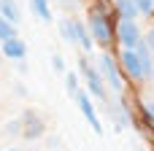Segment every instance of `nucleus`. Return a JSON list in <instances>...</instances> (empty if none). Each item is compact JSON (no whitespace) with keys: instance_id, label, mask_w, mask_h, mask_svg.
<instances>
[{"instance_id":"21","label":"nucleus","mask_w":154,"mask_h":151,"mask_svg":"<svg viewBox=\"0 0 154 151\" xmlns=\"http://www.w3.org/2000/svg\"><path fill=\"white\" fill-rule=\"evenodd\" d=\"M8 151H16V149H8Z\"/></svg>"},{"instance_id":"17","label":"nucleus","mask_w":154,"mask_h":151,"mask_svg":"<svg viewBox=\"0 0 154 151\" xmlns=\"http://www.w3.org/2000/svg\"><path fill=\"white\" fill-rule=\"evenodd\" d=\"M135 5H138L141 14H152L154 11V0H135Z\"/></svg>"},{"instance_id":"10","label":"nucleus","mask_w":154,"mask_h":151,"mask_svg":"<svg viewBox=\"0 0 154 151\" xmlns=\"http://www.w3.org/2000/svg\"><path fill=\"white\" fill-rule=\"evenodd\" d=\"M116 14H119V19H135L141 11H138L135 0H116Z\"/></svg>"},{"instance_id":"7","label":"nucleus","mask_w":154,"mask_h":151,"mask_svg":"<svg viewBox=\"0 0 154 151\" xmlns=\"http://www.w3.org/2000/svg\"><path fill=\"white\" fill-rule=\"evenodd\" d=\"M43 132H46L43 119H41L35 111H24V113H22V138L35 140V138H41Z\"/></svg>"},{"instance_id":"13","label":"nucleus","mask_w":154,"mask_h":151,"mask_svg":"<svg viewBox=\"0 0 154 151\" xmlns=\"http://www.w3.org/2000/svg\"><path fill=\"white\" fill-rule=\"evenodd\" d=\"M14 35H16V24L8 22V19L0 14V41H8V38H14Z\"/></svg>"},{"instance_id":"2","label":"nucleus","mask_w":154,"mask_h":151,"mask_svg":"<svg viewBox=\"0 0 154 151\" xmlns=\"http://www.w3.org/2000/svg\"><path fill=\"white\" fill-rule=\"evenodd\" d=\"M122 68L127 70V76H130V78L143 81V78L154 70V62H146L135 49H125V51H122Z\"/></svg>"},{"instance_id":"14","label":"nucleus","mask_w":154,"mask_h":151,"mask_svg":"<svg viewBox=\"0 0 154 151\" xmlns=\"http://www.w3.org/2000/svg\"><path fill=\"white\" fill-rule=\"evenodd\" d=\"M111 119H114L116 130H125V127H127V111H125V108H116V111H111Z\"/></svg>"},{"instance_id":"6","label":"nucleus","mask_w":154,"mask_h":151,"mask_svg":"<svg viewBox=\"0 0 154 151\" xmlns=\"http://www.w3.org/2000/svg\"><path fill=\"white\" fill-rule=\"evenodd\" d=\"M100 73H103V78L108 81V86H111L114 92H122V89H125L122 73H119V68H116V62H114L111 54H103V57H100Z\"/></svg>"},{"instance_id":"11","label":"nucleus","mask_w":154,"mask_h":151,"mask_svg":"<svg viewBox=\"0 0 154 151\" xmlns=\"http://www.w3.org/2000/svg\"><path fill=\"white\" fill-rule=\"evenodd\" d=\"M0 14H3V16L8 19V22L19 24V16H22V11H19L16 0H0Z\"/></svg>"},{"instance_id":"18","label":"nucleus","mask_w":154,"mask_h":151,"mask_svg":"<svg viewBox=\"0 0 154 151\" xmlns=\"http://www.w3.org/2000/svg\"><path fill=\"white\" fill-rule=\"evenodd\" d=\"M51 62H54V68H57V70H62V68H65V62H62V57H60V54H54V59H51Z\"/></svg>"},{"instance_id":"5","label":"nucleus","mask_w":154,"mask_h":151,"mask_svg":"<svg viewBox=\"0 0 154 151\" xmlns=\"http://www.w3.org/2000/svg\"><path fill=\"white\" fill-rule=\"evenodd\" d=\"M116 38H119V43H122L125 49H135V46L143 41L141 27L135 24V19H122L119 27H116Z\"/></svg>"},{"instance_id":"8","label":"nucleus","mask_w":154,"mask_h":151,"mask_svg":"<svg viewBox=\"0 0 154 151\" xmlns=\"http://www.w3.org/2000/svg\"><path fill=\"white\" fill-rule=\"evenodd\" d=\"M76 103H79V108H81L84 119H87V122L92 124V130L100 135V132H103V127H100V119H97V113H95V105H92L89 95H81V92H76Z\"/></svg>"},{"instance_id":"15","label":"nucleus","mask_w":154,"mask_h":151,"mask_svg":"<svg viewBox=\"0 0 154 151\" xmlns=\"http://www.w3.org/2000/svg\"><path fill=\"white\" fill-rule=\"evenodd\" d=\"M65 86H68V92L76 97V92H79V76H76V73H65Z\"/></svg>"},{"instance_id":"16","label":"nucleus","mask_w":154,"mask_h":151,"mask_svg":"<svg viewBox=\"0 0 154 151\" xmlns=\"http://www.w3.org/2000/svg\"><path fill=\"white\" fill-rule=\"evenodd\" d=\"M5 135H22V119H14L5 124Z\"/></svg>"},{"instance_id":"9","label":"nucleus","mask_w":154,"mask_h":151,"mask_svg":"<svg viewBox=\"0 0 154 151\" xmlns=\"http://www.w3.org/2000/svg\"><path fill=\"white\" fill-rule=\"evenodd\" d=\"M24 54H27V46L16 35L8 38V41H3V57H8V59H24Z\"/></svg>"},{"instance_id":"12","label":"nucleus","mask_w":154,"mask_h":151,"mask_svg":"<svg viewBox=\"0 0 154 151\" xmlns=\"http://www.w3.org/2000/svg\"><path fill=\"white\" fill-rule=\"evenodd\" d=\"M30 5H32V11L38 14V19L51 22V8H49V0H30Z\"/></svg>"},{"instance_id":"1","label":"nucleus","mask_w":154,"mask_h":151,"mask_svg":"<svg viewBox=\"0 0 154 151\" xmlns=\"http://www.w3.org/2000/svg\"><path fill=\"white\" fill-rule=\"evenodd\" d=\"M87 27H89V35H92V41L95 43H100V46H108L111 43V38H114V27H111V19L103 14V11H89V22H87Z\"/></svg>"},{"instance_id":"19","label":"nucleus","mask_w":154,"mask_h":151,"mask_svg":"<svg viewBox=\"0 0 154 151\" xmlns=\"http://www.w3.org/2000/svg\"><path fill=\"white\" fill-rule=\"evenodd\" d=\"M143 41H146V43H149V49H152V51H154V27H152V30H149V35H146V38H143Z\"/></svg>"},{"instance_id":"20","label":"nucleus","mask_w":154,"mask_h":151,"mask_svg":"<svg viewBox=\"0 0 154 151\" xmlns=\"http://www.w3.org/2000/svg\"><path fill=\"white\" fill-rule=\"evenodd\" d=\"M146 116L152 119V124H154V103H149V105H146Z\"/></svg>"},{"instance_id":"3","label":"nucleus","mask_w":154,"mask_h":151,"mask_svg":"<svg viewBox=\"0 0 154 151\" xmlns=\"http://www.w3.org/2000/svg\"><path fill=\"white\" fill-rule=\"evenodd\" d=\"M60 30H62V38H65L68 43H79L84 51L92 49V35L87 32V27H84L81 22H76V19H62Z\"/></svg>"},{"instance_id":"4","label":"nucleus","mask_w":154,"mask_h":151,"mask_svg":"<svg viewBox=\"0 0 154 151\" xmlns=\"http://www.w3.org/2000/svg\"><path fill=\"white\" fill-rule=\"evenodd\" d=\"M79 65H81L84 78H87V89H89V95H92V97H97V100H103V97H106L103 73H100V70H95V68L89 65V59H79Z\"/></svg>"},{"instance_id":"22","label":"nucleus","mask_w":154,"mask_h":151,"mask_svg":"<svg viewBox=\"0 0 154 151\" xmlns=\"http://www.w3.org/2000/svg\"><path fill=\"white\" fill-rule=\"evenodd\" d=\"M152 76H154V70H152Z\"/></svg>"}]
</instances>
